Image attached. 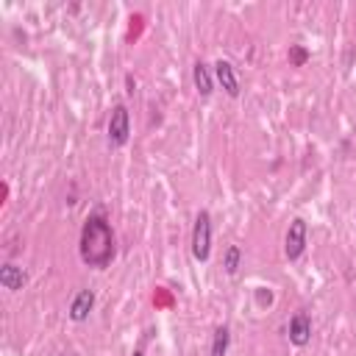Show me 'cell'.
I'll list each match as a JSON object with an SVG mask.
<instances>
[{
    "instance_id": "3",
    "label": "cell",
    "mask_w": 356,
    "mask_h": 356,
    "mask_svg": "<svg viewBox=\"0 0 356 356\" xmlns=\"http://www.w3.org/2000/svg\"><path fill=\"white\" fill-rule=\"evenodd\" d=\"M128 136H131V114L122 103H117L108 114V142L114 147H120L128 142Z\"/></svg>"
},
{
    "instance_id": "11",
    "label": "cell",
    "mask_w": 356,
    "mask_h": 356,
    "mask_svg": "<svg viewBox=\"0 0 356 356\" xmlns=\"http://www.w3.org/2000/svg\"><path fill=\"white\" fill-rule=\"evenodd\" d=\"M239 259H242L239 245H228L225 259H222V267H225V273H228V275H236V270H239Z\"/></svg>"
},
{
    "instance_id": "5",
    "label": "cell",
    "mask_w": 356,
    "mask_h": 356,
    "mask_svg": "<svg viewBox=\"0 0 356 356\" xmlns=\"http://www.w3.org/2000/svg\"><path fill=\"white\" fill-rule=\"evenodd\" d=\"M286 337L298 348L309 345V339H312V317L306 312H295L292 320H289V325H286Z\"/></svg>"
},
{
    "instance_id": "4",
    "label": "cell",
    "mask_w": 356,
    "mask_h": 356,
    "mask_svg": "<svg viewBox=\"0 0 356 356\" xmlns=\"http://www.w3.org/2000/svg\"><path fill=\"white\" fill-rule=\"evenodd\" d=\"M303 248H306V222L300 217H295L286 228V236H284V253L289 261H295V259H300Z\"/></svg>"
},
{
    "instance_id": "8",
    "label": "cell",
    "mask_w": 356,
    "mask_h": 356,
    "mask_svg": "<svg viewBox=\"0 0 356 356\" xmlns=\"http://www.w3.org/2000/svg\"><path fill=\"white\" fill-rule=\"evenodd\" d=\"M192 81H195V89H197L203 97L211 95V89H214V75H211V70H209L203 61H195V67H192Z\"/></svg>"
},
{
    "instance_id": "13",
    "label": "cell",
    "mask_w": 356,
    "mask_h": 356,
    "mask_svg": "<svg viewBox=\"0 0 356 356\" xmlns=\"http://www.w3.org/2000/svg\"><path fill=\"white\" fill-rule=\"evenodd\" d=\"M134 356H145V353H142V350H134Z\"/></svg>"
},
{
    "instance_id": "12",
    "label": "cell",
    "mask_w": 356,
    "mask_h": 356,
    "mask_svg": "<svg viewBox=\"0 0 356 356\" xmlns=\"http://www.w3.org/2000/svg\"><path fill=\"white\" fill-rule=\"evenodd\" d=\"M289 58H292V61H295V64L300 67V64H303V61L309 58V53H306L303 47H298V44H295V47H292V53H289Z\"/></svg>"
},
{
    "instance_id": "10",
    "label": "cell",
    "mask_w": 356,
    "mask_h": 356,
    "mask_svg": "<svg viewBox=\"0 0 356 356\" xmlns=\"http://www.w3.org/2000/svg\"><path fill=\"white\" fill-rule=\"evenodd\" d=\"M228 342H231L228 325H217L214 334H211V350H209V356H225L228 353Z\"/></svg>"
},
{
    "instance_id": "9",
    "label": "cell",
    "mask_w": 356,
    "mask_h": 356,
    "mask_svg": "<svg viewBox=\"0 0 356 356\" xmlns=\"http://www.w3.org/2000/svg\"><path fill=\"white\" fill-rule=\"evenodd\" d=\"M0 284H3V289H8V292L22 289V284H25L22 267H17V264H3V267H0Z\"/></svg>"
},
{
    "instance_id": "6",
    "label": "cell",
    "mask_w": 356,
    "mask_h": 356,
    "mask_svg": "<svg viewBox=\"0 0 356 356\" xmlns=\"http://www.w3.org/2000/svg\"><path fill=\"white\" fill-rule=\"evenodd\" d=\"M214 78H217V83L225 89V95L228 97H236L239 95V78H236V70H234V64L231 61H217L214 64Z\"/></svg>"
},
{
    "instance_id": "1",
    "label": "cell",
    "mask_w": 356,
    "mask_h": 356,
    "mask_svg": "<svg viewBox=\"0 0 356 356\" xmlns=\"http://www.w3.org/2000/svg\"><path fill=\"white\" fill-rule=\"evenodd\" d=\"M81 259L83 264L89 267H108V261L114 259V231H111V222L95 211L83 220V228H81Z\"/></svg>"
},
{
    "instance_id": "7",
    "label": "cell",
    "mask_w": 356,
    "mask_h": 356,
    "mask_svg": "<svg viewBox=\"0 0 356 356\" xmlns=\"http://www.w3.org/2000/svg\"><path fill=\"white\" fill-rule=\"evenodd\" d=\"M92 306H95V292H92V289H81V292L72 298V303H70V320H72V323H83V320L89 317Z\"/></svg>"
},
{
    "instance_id": "2",
    "label": "cell",
    "mask_w": 356,
    "mask_h": 356,
    "mask_svg": "<svg viewBox=\"0 0 356 356\" xmlns=\"http://www.w3.org/2000/svg\"><path fill=\"white\" fill-rule=\"evenodd\" d=\"M211 253V217L209 211H200L195 217V228H192V256L197 261H206Z\"/></svg>"
}]
</instances>
